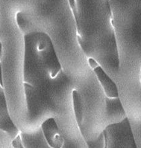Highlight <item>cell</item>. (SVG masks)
Returning a JSON list of instances; mask_svg holds the SVG:
<instances>
[{
    "mask_svg": "<svg viewBox=\"0 0 141 148\" xmlns=\"http://www.w3.org/2000/svg\"><path fill=\"white\" fill-rule=\"evenodd\" d=\"M24 88L28 106L26 132L33 133L54 120L65 141L85 142L78 127L73 94L76 83L66 76L50 40L43 33L25 35Z\"/></svg>",
    "mask_w": 141,
    "mask_h": 148,
    "instance_id": "6da1fadb",
    "label": "cell"
},
{
    "mask_svg": "<svg viewBox=\"0 0 141 148\" xmlns=\"http://www.w3.org/2000/svg\"><path fill=\"white\" fill-rule=\"evenodd\" d=\"M16 19L24 35L43 33L49 37L69 78L75 83L88 78L93 70L78 42L76 20L70 1L20 2Z\"/></svg>",
    "mask_w": 141,
    "mask_h": 148,
    "instance_id": "7a4b0ae2",
    "label": "cell"
},
{
    "mask_svg": "<svg viewBox=\"0 0 141 148\" xmlns=\"http://www.w3.org/2000/svg\"><path fill=\"white\" fill-rule=\"evenodd\" d=\"M77 25L78 42L91 68L99 66L115 81L119 57L108 0L70 1Z\"/></svg>",
    "mask_w": 141,
    "mask_h": 148,
    "instance_id": "3957f363",
    "label": "cell"
},
{
    "mask_svg": "<svg viewBox=\"0 0 141 148\" xmlns=\"http://www.w3.org/2000/svg\"><path fill=\"white\" fill-rule=\"evenodd\" d=\"M117 40V77L138 81L141 68V2L108 0Z\"/></svg>",
    "mask_w": 141,
    "mask_h": 148,
    "instance_id": "277c9868",
    "label": "cell"
},
{
    "mask_svg": "<svg viewBox=\"0 0 141 148\" xmlns=\"http://www.w3.org/2000/svg\"><path fill=\"white\" fill-rule=\"evenodd\" d=\"M77 123L86 142L96 140L109 126L108 98L93 71L88 78L76 83L73 94Z\"/></svg>",
    "mask_w": 141,
    "mask_h": 148,
    "instance_id": "5b68a950",
    "label": "cell"
},
{
    "mask_svg": "<svg viewBox=\"0 0 141 148\" xmlns=\"http://www.w3.org/2000/svg\"><path fill=\"white\" fill-rule=\"evenodd\" d=\"M104 134L106 148H137L128 118L120 123L108 126Z\"/></svg>",
    "mask_w": 141,
    "mask_h": 148,
    "instance_id": "8992f818",
    "label": "cell"
},
{
    "mask_svg": "<svg viewBox=\"0 0 141 148\" xmlns=\"http://www.w3.org/2000/svg\"><path fill=\"white\" fill-rule=\"evenodd\" d=\"M20 137L23 148H88L87 142L73 144L65 140L62 146L55 147L48 142L41 128L33 133L20 132Z\"/></svg>",
    "mask_w": 141,
    "mask_h": 148,
    "instance_id": "52a82bcc",
    "label": "cell"
},
{
    "mask_svg": "<svg viewBox=\"0 0 141 148\" xmlns=\"http://www.w3.org/2000/svg\"><path fill=\"white\" fill-rule=\"evenodd\" d=\"M88 148H106V141L104 134L102 133L97 139L93 141L87 142Z\"/></svg>",
    "mask_w": 141,
    "mask_h": 148,
    "instance_id": "ba28073f",
    "label": "cell"
}]
</instances>
